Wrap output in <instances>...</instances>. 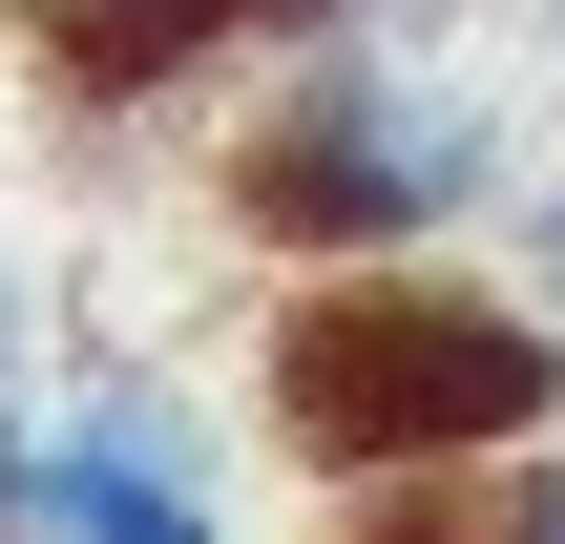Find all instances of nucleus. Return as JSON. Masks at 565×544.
<instances>
[{
	"label": "nucleus",
	"instance_id": "obj_4",
	"mask_svg": "<svg viewBox=\"0 0 565 544\" xmlns=\"http://www.w3.org/2000/svg\"><path fill=\"white\" fill-rule=\"evenodd\" d=\"M273 0H42V42H63V84H168V63H231Z\"/></svg>",
	"mask_w": 565,
	"mask_h": 544
},
{
	"label": "nucleus",
	"instance_id": "obj_8",
	"mask_svg": "<svg viewBox=\"0 0 565 544\" xmlns=\"http://www.w3.org/2000/svg\"><path fill=\"white\" fill-rule=\"evenodd\" d=\"M273 21H377V0H273Z\"/></svg>",
	"mask_w": 565,
	"mask_h": 544
},
{
	"label": "nucleus",
	"instance_id": "obj_1",
	"mask_svg": "<svg viewBox=\"0 0 565 544\" xmlns=\"http://www.w3.org/2000/svg\"><path fill=\"white\" fill-rule=\"evenodd\" d=\"M273 440L315 482H503L565 440V314L461 273V252L315 273L273 314Z\"/></svg>",
	"mask_w": 565,
	"mask_h": 544
},
{
	"label": "nucleus",
	"instance_id": "obj_3",
	"mask_svg": "<svg viewBox=\"0 0 565 544\" xmlns=\"http://www.w3.org/2000/svg\"><path fill=\"white\" fill-rule=\"evenodd\" d=\"M0 544H231V482H210V419L168 377H84L42 398L21 440V524Z\"/></svg>",
	"mask_w": 565,
	"mask_h": 544
},
{
	"label": "nucleus",
	"instance_id": "obj_6",
	"mask_svg": "<svg viewBox=\"0 0 565 544\" xmlns=\"http://www.w3.org/2000/svg\"><path fill=\"white\" fill-rule=\"evenodd\" d=\"M503 544H565V440L524 461V482H503Z\"/></svg>",
	"mask_w": 565,
	"mask_h": 544
},
{
	"label": "nucleus",
	"instance_id": "obj_2",
	"mask_svg": "<svg viewBox=\"0 0 565 544\" xmlns=\"http://www.w3.org/2000/svg\"><path fill=\"white\" fill-rule=\"evenodd\" d=\"M482 189H503V105H482V63L377 42V21H315V42L252 84V126H231V231L294 252V273L440 252V231H482Z\"/></svg>",
	"mask_w": 565,
	"mask_h": 544
},
{
	"label": "nucleus",
	"instance_id": "obj_7",
	"mask_svg": "<svg viewBox=\"0 0 565 544\" xmlns=\"http://www.w3.org/2000/svg\"><path fill=\"white\" fill-rule=\"evenodd\" d=\"M545 314H565V168H545Z\"/></svg>",
	"mask_w": 565,
	"mask_h": 544
},
{
	"label": "nucleus",
	"instance_id": "obj_5",
	"mask_svg": "<svg viewBox=\"0 0 565 544\" xmlns=\"http://www.w3.org/2000/svg\"><path fill=\"white\" fill-rule=\"evenodd\" d=\"M21 440H42V398H21V273H0V524H21Z\"/></svg>",
	"mask_w": 565,
	"mask_h": 544
}]
</instances>
